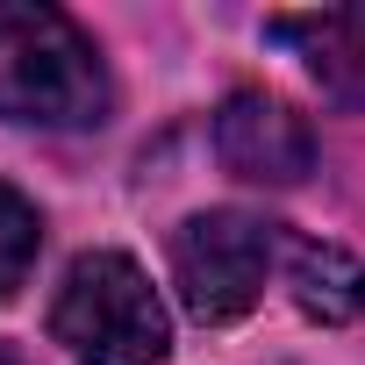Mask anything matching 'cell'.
Returning a JSON list of instances; mask_svg holds the SVG:
<instances>
[{"label":"cell","mask_w":365,"mask_h":365,"mask_svg":"<svg viewBox=\"0 0 365 365\" xmlns=\"http://www.w3.org/2000/svg\"><path fill=\"white\" fill-rule=\"evenodd\" d=\"M115 108L93 36L51 0H0V122L101 129Z\"/></svg>","instance_id":"1"},{"label":"cell","mask_w":365,"mask_h":365,"mask_svg":"<svg viewBox=\"0 0 365 365\" xmlns=\"http://www.w3.org/2000/svg\"><path fill=\"white\" fill-rule=\"evenodd\" d=\"M51 336L72 365H165L172 322L129 251H79L51 301Z\"/></svg>","instance_id":"2"},{"label":"cell","mask_w":365,"mask_h":365,"mask_svg":"<svg viewBox=\"0 0 365 365\" xmlns=\"http://www.w3.org/2000/svg\"><path fill=\"white\" fill-rule=\"evenodd\" d=\"M287 251V230L244 208H208L172 230V287L194 322H237L258 308L272 265Z\"/></svg>","instance_id":"3"},{"label":"cell","mask_w":365,"mask_h":365,"mask_svg":"<svg viewBox=\"0 0 365 365\" xmlns=\"http://www.w3.org/2000/svg\"><path fill=\"white\" fill-rule=\"evenodd\" d=\"M215 158L251 187H301L315 172V129L265 86H237L215 108Z\"/></svg>","instance_id":"4"},{"label":"cell","mask_w":365,"mask_h":365,"mask_svg":"<svg viewBox=\"0 0 365 365\" xmlns=\"http://www.w3.org/2000/svg\"><path fill=\"white\" fill-rule=\"evenodd\" d=\"M272 43H294L308 79L336 101H365V15L329 8V15H272L265 22Z\"/></svg>","instance_id":"5"},{"label":"cell","mask_w":365,"mask_h":365,"mask_svg":"<svg viewBox=\"0 0 365 365\" xmlns=\"http://www.w3.org/2000/svg\"><path fill=\"white\" fill-rule=\"evenodd\" d=\"M287 265V294L308 322H358L365 315V265L336 244H308V237H287L279 251Z\"/></svg>","instance_id":"6"},{"label":"cell","mask_w":365,"mask_h":365,"mask_svg":"<svg viewBox=\"0 0 365 365\" xmlns=\"http://www.w3.org/2000/svg\"><path fill=\"white\" fill-rule=\"evenodd\" d=\"M36 251H43V215H36V201L15 194L8 179H0V301H8L15 287H29Z\"/></svg>","instance_id":"7"},{"label":"cell","mask_w":365,"mask_h":365,"mask_svg":"<svg viewBox=\"0 0 365 365\" xmlns=\"http://www.w3.org/2000/svg\"><path fill=\"white\" fill-rule=\"evenodd\" d=\"M0 365H22V358H15V351H0Z\"/></svg>","instance_id":"8"}]
</instances>
